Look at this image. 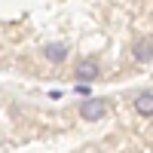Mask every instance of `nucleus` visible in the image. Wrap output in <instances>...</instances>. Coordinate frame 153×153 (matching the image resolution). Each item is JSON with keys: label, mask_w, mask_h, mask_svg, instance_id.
<instances>
[{"label": "nucleus", "mask_w": 153, "mask_h": 153, "mask_svg": "<svg viewBox=\"0 0 153 153\" xmlns=\"http://www.w3.org/2000/svg\"><path fill=\"white\" fill-rule=\"evenodd\" d=\"M104 113H107V104H104L101 98H89V101H83V104H80V117L89 120V123H92V120H101Z\"/></svg>", "instance_id": "obj_1"}, {"label": "nucleus", "mask_w": 153, "mask_h": 153, "mask_svg": "<svg viewBox=\"0 0 153 153\" xmlns=\"http://www.w3.org/2000/svg\"><path fill=\"white\" fill-rule=\"evenodd\" d=\"M74 76H76L80 83H92L95 76H98V61H95V58H83V61H76Z\"/></svg>", "instance_id": "obj_2"}, {"label": "nucleus", "mask_w": 153, "mask_h": 153, "mask_svg": "<svg viewBox=\"0 0 153 153\" xmlns=\"http://www.w3.org/2000/svg\"><path fill=\"white\" fill-rule=\"evenodd\" d=\"M43 55H46V61H52V65H61V61L68 58V46L65 43H46Z\"/></svg>", "instance_id": "obj_3"}, {"label": "nucleus", "mask_w": 153, "mask_h": 153, "mask_svg": "<svg viewBox=\"0 0 153 153\" xmlns=\"http://www.w3.org/2000/svg\"><path fill=\"white\" fill-rule=\"evenodd\" d=\"M135 110L141 117H153V92H141L135 98Z\"/></svg>", "instance_id": "obj_4"}, {"label": "nucleus", "mask_w": 153, "mask_h": 153, "mask_svg": "<svg viewBox=\"0 0 153 153\" xmlns=\"http://www.w3.org/2000/svg\"><path fill=\"white\" fill-rule=\"evenodd\" d=\"M135 58L138 61H150L153 58V40H150V37H144V40L135 43Z\"/></svg>", "instance_id": "obj_5"}]
</instances>
